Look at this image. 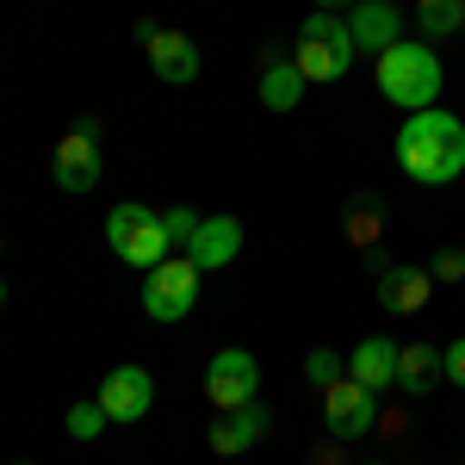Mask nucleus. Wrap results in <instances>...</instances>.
I'll return each mask as SVG.
<instances>
[{
	"label": "nucleus",
	"instance_id": "1",
	"mask_svg": "<svg viewBox=\"0 0 465 465\" xmlns=\"http://www.w3.org/2000/svg\"><path fill=\"white\" fill-rule=\"evenodd\" d=\"M397 168L422 186H447V180L465 174V118L453 112H410L403 131H397Z\"/></svg>",
	"mask_w": 465,
	"mask_h": 465
},
{
	"label": "nucleus",
	"instance_id": "7",
	"mask_svg": "<svg viewBox=\"0 0 465 465\" xmlns=\"http://www.w3.org/2000/svg\"><path fill=\"white\" fill-rule=\"evenodd\" d=\"M322 422H329V440H366L379 429V391H366L360 379H335L322 391Z\"/></svg>",
	"mask_w": 465,
	"mask_h": 465
},
{
	"label": "nucleus",
	"instance_id": "3",
	"mask_svg": "<svg viewBox=\"0 0 465 465\" xmlns=\"http://www.w3.org/2000/svg\"><path fill=\"white\" fill-rule=\"evenodd\" d=\"M354 56H360V44H354V32H348V19H335V13H311V19L298 25L292 63H298V74H304L311 87L341 81V74L354 69Z\"/></svg>",
	"mask_w": 465,
	"mask_h": 465
},
{
	"label": "nucleus",
	"instance_id": "27",
	"mask_svg": "<svg viewBox=\"0 0 465 465\" xmlns=\"http://www.w3.org/2000/svg\"><path fill=\"white\" fill-rule=\"evenodd\" d=\"M460 6H465V0H460Z\"/></svg>",
	"mask_w": 465,
	"mask_h": 465
},
{
	"label": "nucleus",
	"instance_id": "13",
	"mask_svg": "<svg viewBox=\"0 0 465 465\" xmlns=\"http://www.w3.org/2000/svg\"><path fill=\"white\" fill-rule=\"evenodd\" d=\"M348 32H354L360 50H391L397 37H403V13H397L391 0H360V6H348Z\"/></svg>",
	"mask_w": 465,
	"mask_h": 465
},
{
	"label": "nucleus",
	"instance_id": "17",
	"mask_svg": "<svg viewBox=\"0 0 465 465\" xmlns=\"http://www.w3.org/2000/svg\"><path fill=\"white\" fill-rule=\"evenodd\" d=\"M440 379H447V372H440V348H429V341H410V348H397V391L429 397Z\"/></svg>",
	"mask_w": 465,
	"mask_h": 465
},
{
	"label": "nucleus",
	"instance_id": "11",
	"mask_svg": "<svg viewBox=\"0 0 465 465\" xmlns=\"http://www.w3.org/2000/svg\"><path fill=\"white\" fill-rule=\"evenodd\" d=\"M242 254V223L236 217H199V230H193V242H186V261L199 267V273H217V267H230Z\"/></svg>",
	"mask_w": 465,
	"mask_h": 465
},
{
	"label": "nucleus",
	"instance_id": "22",
	"mask_svg": "<svg viewBox=\"0 0 465 465\" xmlns=\"http://www.w3.org/2000/svg\"><path fill=\"white\" fill-rule=\"evenodd\" d=\"M162 230H168V249H186V242H193V230H199V212H193V205H168Z\"/></svg>",
	"mask_w": 465,
	"mask_h": 465
},
{
	"label": "nucleus",
	"instance_id": "14",
	"mask_svg": "<svg viewBox=\"0 0 465 465\" xmlns=\"http://www.w3.org/2000/svg\"><path fill=\"white\" fill-rule=\"evenodd\" d=\"M348 379H360L366 391H391V385H397V341L366 335L354 354H348Z\"/></svg>",
	"mask_w": 465,
	"mask_h": 465
},
{
	"label": "nucleus",
	"instance_id": "2",
	"mask_svg": "<svg viewBox=\"0 0 465 465\" xmlns=\"http://www.w3.org/2000/svg\"><path fill=\"white\" fill-rule=\"evenodd\" d=\"M440 56L416 37H397L391 50H379V94L403 112H429L440 100Z\"/></svg>",
	"mask_w": 465,
	"mask_h": 465
},
{
	"label": "nucleus",
	"instance_id": "12",
	"mask_svg": "<svg viewBox=\"0 0 465 465\" xmlns=\"http://www.w3.org/2000/svg\"><path fill=\"white\" fill-rule=\"evenodd\" d=\"M267 422H273V416H267V403H261V397L242 403V410H223V416H217V429H212V453H217V460L249 453L254 440L267 434Z\"/></svg>",
	"mask_w": 465,
	"mask_h": 465
},
{
	"label": "nucleus",
	"instance_id": "4",
	"mask_svg": "<svg viewBox=\"0 0 465 465\" xmlns=\"http://www.w3.org/2000/svg\"><path fill=\"white\" fill-rule=\"evenodd\" d=\"M106 242L124 267H143V273L174 254L168 249V230H162V212H149V205H118L106 217Z\"/></svg>",
	"mask_w": 465,
	"mask_h": 465
},
{
	"label": "nucleus",
	"instance_id": "9",
	"mask_svg": "<svg viewBox=\"0 0 465 465\" xmlns=\"http://www.w3.org/2000/svg\"><path fill=\"white\" fill-rule=\"evenodd\" d=\"M254 385H261V366H254L249 348H217L212 366H205V397L217 410H242L254 403Z\"/></svg>",
	"mask_w": 465,
	"mask_h": 465
},
{
	"label": "nucleus",
	"instance_id": "5",
	"mask_svg": "<svg viewBox=\"0 0 465 465\" xmlns=\"http://www.w3.org/2000/svg\"><path fill=\"white\" fill-rule=\"evenodd\" d=\"M199 267L186 261V254H168L162 267H149L143 273V317L149 322H180L193 304H199Z\"/></svg>",
	"mask_w": 465,
	"mask_h": 465
},
{
	"label": "nucleus",
	"instance_id": "6",
	"mask_svg": "<svg viewBox=\"0 0 465 465\" xmlns=\"http://www.w3.org/2000/svg\"><path fill=\"white\" fill-rule=\"evenodd\" d=\"M100 174H106V162H100V124L81 118L69 137L56 143V155H50V180H56L63 193H94Z\"/></svg>",
	"mask_w": 465,
	"mask_h": 465
},
{
	"label": "nucleus",
	"instance_id": "24",
	"mask_svg": "<svg viewBox=\"0 0 465 465\" xmlns=\"http://www.w3.org/2000/svg\"><path fill=\"white\" fill-rule=\"evenodd\" d=\"M440 372H447V385H465V335L440 354Z\"/></svg>",
	"mask_w": 465,
	"mask_h": 465
},
{
	"label": "nucleus",
	"instance_id": "25",
	"mask_svg": "<svg viewBox=\"0 0 465 465\" xmlns=\"http://www.w3.org/2000/svg\"><path fill=\"white\" fill-rule=\"evenodd\" d=\"M341 6H360V0H317V13H341Z\"/></svg>",
	"mask_w": 465,
	"mask_h": 465
},
{
	"label": "nucleus",
	"instance_id": "21",
	"mask_svg": "<svg viewBox=\"0 0 465 465\" xmlns=\"http://www.w3.org/2000/svg\"><path fill=\"white\" fill-rule=\"evenodd\" d=\"M304 379H311V385H322V391H329V385H335V379H348V360L335 354V348H311V354H304Z\"/></svg>",
	"mask_w": 465,
	"mask_h": 465
},
{
	"label": "nucleus",
	"instance_id": "10",
	"mask_svg": "<svg viewBox=\"0 0 465 465\" xmlns=\"http://www.w3.org/2000/svg\"><path fill=\"white\" fill-rule=\"evenodd\" d=\"M94 397H100V410H106L112 422H143L149 403H155V379H149L143 366H112Z\"/></svg>",
	"mask_w": 465,
	"mask_h": 465
},
{
	"label": "nucleus",
	"instance_id": "18",
	"mask_svg": "<svg viewBox=\"0 0 465 465\" xmlns=\"http://www.w3.org/2000/svg\"><path fill=\"white\" fill-rule=\"evenodd\" d=\"M416 32H422V37L465 32V6H460V0H416Z\"/></svg>",
	"mask_w": 465,
	"mask_h": 465
},
{
	"label": "nucleus",
	"instance_id": "16",
	"mask_svg": "<svg viewBox=\"0 0 465 465\" xmlns=\"http://www.w3.org/2000/svg\"><path fill=\"white\" fill-rule=\"evenodd\" d=\"M304 74H298V63L292 56H280V50H267V63H261V106L267 112H292L298 100H304Z\"/></svg>",
	"mask_w": 465,
	"mask_h": 465
},
{
	"label": "nucleus",
	"instance_id": "20",
	"mask_svg": "<svg viewBox=\"0 0 465 465\" xmlns=\"http://www.w3.org/2000/svg\"><path fill=\"white\" fill-rule=\"evenodd\" d=\"M112 429V416L100 410V397H87V403H69V434L74 440H100Z\"/></svg>",
	"mask_w": 465,
	"mask_h": 465
},
{
	"label": "nucleus",
	"instance_id": "26",
	"mask_svg": "<svg viewBox=\"0 0 465 465\" xmlns=\"http://www.w3.org/2000/svg\"><path fill=\"white\" fill-rule=\"evenodd\" d=\"M0 304H6V286H0Z\"/></svg>",
	"mask_w": 465,
	"mask_h": 465
},
{
	"label": "nucleus",
	"instance_id": "28",
	"mask_svg": "<svg viewBox=\"0 0 465 465\" xmlns=\"http://www.w3.org/2000/svg\"><path fill=\"white\" fill-rule=\"evenodd\" d=\"M372 465H379V460H372Z\"/></svg>",
	"mask_w": 465,
	"mask_h": 465
},
{
	"label": "nucleus",
	"instance_id": "23",
	"mask_svg": "<svg viewBox=\"0 0 465 465\" xmlns=\"http://www.w3.org/2000/svg\"><path fill=\"white\" fill-rule=\"evenodd\" d=\"M429 280H465V254L460 249H440V254H434V267H429Z\"/></svg>",
	"mask_w": 465,
	"mask_h": 465
},
{
	"label": "nucleus",
	"instance_id": "15",
	"mask_svg": "<svg viewBox=\"0 0 465 465\" xmlns=\"http://www.w3.org/2000/svg\"><path fill=\"white\" fill-rule=\"evenodd\" d=\"M429 286L434 280L422 267H385V273H379V304H385L391 317H416V311L429 304Z\"/></svg>",
	"mask_w": 465,
	"mask_h": 465
},
{
	"label": "nucleus",
	"instance_id": "19",
	"mask_svg": "<svg viewBox=\"0 0 465 465\" xmlns=\"http://www.w3.org/2000/svg\"><path fill=\"white\" fill-rule=\"evenodd\" d=\"M379 236H385V205L379 199H354L348 205V242L354 249H379Z\"/></svg>",
	"mask_w": 465,
	"mask_h": 465
},
{
	"label": "nucleus",
	"instance_id": "8",
	"mask_svg": "<svg viewBox=\"0 0 465 465\" xmlns=\"http://www.w3.org/2000/svg\"><path fill=\"white\" fill-rule=\"evenodd\" d=\"M137 37H143V50H149L155 81H168V87L199 81V44L186 32H168V25H155V19H137Z\"/></svg>",
	"mask_w": 465,
	"mask_h": 465
}]
</instances>
